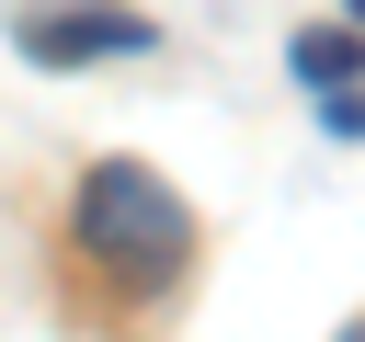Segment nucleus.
Returning <instances> with one entry per match:
<instances>
[{"instance_id":"1","label":"nucleus","mask_w":365,"mask_h":342,"mask_svg":"<svg viewBox=\"0 0 365 342\" xmlns=\"http://www.w3.org/2000/svg\"><path fill=\"white\" fill-rule=\"evenodd\" d=\"M80 251L114 274V285H171L182 262H194V217H182V194L148 171V160H103L91 182H80Z\"/></svg>"},{"instance_id":"2","label":"nucleus","mask_w":365,"mask_h":342,"mask_svg":"<svg viewBox=\"0 0 365 342\" xmlns=\"http://www.w3.org/2000/svg\"><path fill=\"white\" fill-rule=\"evenodd\" d=\"M11 46H23L34 68H103V57H148L160 34H148L137 11H114V0H91V11H57V0H46V11L11 23Z\"/></svg>"},{"instance_id":"3","label":"nucleus","mask_w":365,"mask_h":342,"mask_svg":"<svg viewBox=\"0 0 365 342\" xmlns=\"http://www.w3.org/2000/svg\"><path fill=\"white\" fill-rule=\"evenodd\" d=\"M297 80L308 91H354V23H308L297 34Z\"/></svg>"},{"instance_id":"4","label":"nucleus","mask_w":365,"mask_h":342,"mask_svg":"<svg viewBox=\"0 0 365 342\" xmlns=\"http://www.w3.org/2000/svg\"><path fill=\"white\" fill-rule=\"evenodd\" d=\"M319 125L331 137H365V91H319Z\"/></svg>"},{"instance_id":"5","label":"nucleus","mask_w":365,"mask_h":342,"mask_svg":"<svg viewBox=\"0 0 365 342\" xmlns=\"http://www.w3.org/2000/svg\"><path fill=\"white\" fill-rule=\"evenodd\" d=\"M331 342H365V331H331Z\"/></svg>"}]
</instances>
